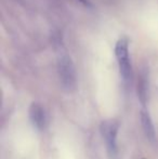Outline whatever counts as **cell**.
I'll use <instances>...</instances> for the list:
<instances>
[{
  "label": "cell",
  "mask_w": 158,
  "mask_h": 159,
  "mask_svg": "<svg viewBox=\"0 0 158 159\" xmlns=\"http://www.w3.org/2000/svg\"><path fill=\"white\" fill-rule=\"evenodd\" d=\"M60 47V51L57 53V73H59L60 81H61L63 88L66 91H70L76 89L77 84V76L75 65L70 55Z\"/></svg>",
  "instance_id": "cell-1"
},
{
  "label": "cell",
  "mask_w": 158,
  "mask_h": 159,
  "mask_svg": "<svg viewBox=\"0 0 158 159\" xmlns=\"http://www.w3.org/2000/svg\"><path fill=\"white\" fill-rule=\"evenodd\" d=\"M115 55L122 79L126 82H130L132 79V66L129 55V39L127 37H121L116 42Z\"/></svg>",
  "instance_id": "cell-2"
},
{
  "label": "cell",
  "mask_w": 158,
  "mask_h": 159,
  "mask_svg": "<svg viewBox=\"0 0 158 159\" xmlns=\"http://www.w3.org/2000/svg\"><path fill=\"white\" fill-rule=\"evenodd\" d=\"M119 129V122L115 119L105 120L101 124V133L106 143L107 149L112 155L117 153V133Z\"/></svg>",
  "instance_id": "cell-3"
},
{
  "label": "cell",
  "mask_w": 158,
  "mask_h": 159,
  "mask_svg": "<svg viewBox=\"0 0 158 159\" xmlns=\"http://www.w3.org/2000/svg\"><path fill=\"white\" fill-rule=\"evenodd\" d=\"M29 117L33 125L39 130L44 129L47 126V114L44 108L38 103H33L29 107Z\"/></svg>",
  "instance_id": "cell-4"
},
{
  "label": "cell",
  "mask_w": 158,
  "mask_h": 159,
  "mask_svg": "<svg viewBox=\"0 0 158 159\" xmlns=\"http://www.w3.org/2000/svg\"><path fill=\"white\" fill-rule=\"evenodd\" d=\"M141 124H142V127H143V130H144V133H145L146 138L151 141V142H154L155 138V128H154V125H153V121L151 119V116L145 109H142L141 111Z\"/></svg>",
  "instance_id": "cell-5"
},
{
  "label": "cell",
  "mask_w": 158,
  "mask_h": 159,
  "mask_svg": "<svg viewBox=\"0 0 158 159\" xmlns=\"http://www.w3.org/2000/svg\"><path fill=\"white\" fill-rule=\"evenodd\" d=\"M138 92H139L140 100H141V102L144 104V103L146 102V98H147V78H146L145 74H142L139 79Z\"/></svg>",
  "instance_id": "cell-6"
},
{
  "label": "cell",
  "mask_w": 158,
  "mask_h": 159,
  "mask_svg": "<svg viewBox=\"0 0 158 159\" xmlns=\"http://www.w3.org/2000/svg\"><path fill=\"white\" fill-rule=\"evenodd\" d=\"M78 1H80L82 4H84V6H87V7L90 6V2H89V0H78Z\"/></svg>",
  "instance_id": "cell-7"
}]
</instances>
